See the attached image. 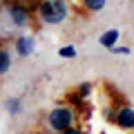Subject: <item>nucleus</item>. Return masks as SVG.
I'll return each instance as SVG.
<instances>
[{
	"mask_svg": "<svg viewBox=\"0 0 134 134\" xmlns=\"http://www.w3.org/2000/svg\"><path fill=\"white\" fill-rule=\"evenodd\" d=\"M11 65H14V56H11V52L5 49V47H0V76H5V74L11 69Z\"/></svg>",
	"mask_w": 134,
	"mask_h": 134,
	"instance_id": "7",
	"label": "nucleus"
},
{
	"mask_svg": "<svg viewBox=\"0 0 134 134\" xmlns=\"http://www.w3.org/2000/svg\"><path fill=\"white\" fill-rule=\"evenodd\" d=\"M92 90H94V87H92V83H81V85L76 87V96H81L83 100H87L92 96Z\"/></svg>",
	"mask_w": 134,
	"mask_h": 134,
	"instance_id": "10",
	"label": "nucleus"
},
{
	"mask_svg": "<svg viewBox=\"0 0 134 134\" xmlns=\"http://www.w3.org/2000/svg\"><path fill=\"white\" fill-rule=\"evenodd\" d=\"M14 52L20 58L34 56V52H36V38H34L31 34H20L18 38L14 40Z\"/></svg>",
	"mask_w": 134,
	"mask_h": 134,
	"instance_id": "5",
	"label": "nucleus"
},
{
	"mask_svg": "<svg viewBox=\"0 0 134 134\" xmlns=\"http://www.w3.org/2000/svg\"><path fill=\"white\" fill-rule=\"evenodd\" d=\"M5 110L9 116H18L20 112H23V100L18 98V96H9V98L5 100Z\"/></svg>",
	"mask_w": 134,
	"mask_h": 134,
	"instance_id": "8",
	"label": "nucleus"
},
{
	"mask_svg": "<svg viewBox=\"0 0 134 134\" xmlns=\"http://www.w3.org/2000/svg\"><path fill=\"white\" fill-rule=\"evenodd\" d=\"M119 38H121V31L119 29H107V31H103L98 36V45L100 47H105V49H112L114 45H119Z\"/></svg>",
	"mask_w": 134,
	"mask_h": 134,
	"instance_id": "6",
	"label": "nucleus"
},
{
	"mask_svg": "<svg viewBox=\"0 0 134 134\" xmlns=\"http://www.w3.org/2000/svg\"><path fill=\"white\" fill-rule=\"evenodd\" d=\"M58 134H87V130H83L81 125L74 123V125H69L67 130H63V132H58Z\"/></svg>",
	"mask_w": 134,
	"mask_h": 134,
	"instance_id": "12",
	"label": "nucleus"
},
{
	"mask_svg": "<svg viewBox=\"0 0 134 134\" xmlns=\"http://www.w3.org/2000/svg\"><path fill=\"white\" fill-rule=\"evenodd\" d=\"M110 52H114L116 56H130V47H125V45H114Z\"/></svg>",
	"mask_w": 134,
	"mask_h": 134,
	"instance_id": "13",
	"label": "nucleus"
},
{
	"mask_svg": "<svg viewBox=\"0 0 134 134\" xmlns=\"http://www.w3.org/2000/svg\"><path fill=\"white\" fill-rule=\"evenodd\" d=\"M76 47L74 45H63V47H58V56L60 58H76Z\"/></svg>",
	"mask_w": 134,
	"mask_h": 134,
	"instance_id": "11",
	"label": "nucleus"
},
{
	"mask_svg": "<svg viewBox=\"0 0 134 134\" xmlns=\"http://www.w3.org/2000/svg\"><path fill=\"white\" fill-rule=\"evenodd\" d=\"M0 9H2V0H0Z\"/></svg>",
	"mask_w": 134,
	"mask_h": 134,
	"instance_id": "15",
	"label": "nucleus"
},
{
	"mask_svg": "<svg viewBox=\"0 0 134 134\" xmlns=\"http://www.w3.org/2000/svg\"><path fill=\"white\" fill-rule=\"evenodd\" d=\"M45 123H47V130H49V132L58 134V132H63V130H67L69 125L76 123V110H74L72 105H67V103L56 105V107H52V110L47 112Z\"/></svg>",
	"mask_w": 134,
	"mask_h": 134,
	"instance_id": "2",
	"label": "nucleus"
},
{
	"mask_svg": "<svg viewBox=\"0 0 134 134\" xmlns=\"http://www.w3.org/2000/svg\"><path fill=\"white\" fill-rule=\"evenodd\" d=\"M20 2H36V0H20Z\"/></svg>",
	"mask_w": 134,
	"mask_h": 134,
	"instance_id": "14",
	"label": "nucleus"
},
{
	"mask_svg": "<svg viewBox=\"0 0 134 134\" xmlns=\"http://www.w3.org/2000/svg\"><path fill=\"white\" fill-rule=\"evenodd\" d=\"M112 121L116 123V127L123 132H134V105H121L116 107Z\"/></svg>",
	"mask_w": 134,
	"mask_h": 134,
	"instance_id": "4",
	"label": "nucleus"
},
{
	"mask_svg": "<svg viewBox=\"0 0 134 134\" xmlns=\"http://www.w3.org/2000/svg\"><path fill=\"white\" fill-rule=\"evenodd\" d=\"M107 5V0H81V7L85 11H90V14H98V11H103Z\"/></svg>",
	"mask_w": 134,
	"mask_h": 134,
	"instance_id": "9",
	"label": "nucleus"
},
{
	"mask_svg": "<svg viewBox=\"0 0 134 134\" xmlns=\"http://www.w3.org/2000/svg\"><path fill=\"white\" fill-rule=\"evenodd\" d=\"M2 7L7 9V18L14 27L18 29H29L34 25V14L29 11L27 2L20 0H2Z\"/></svg>",
	"mask_w": 134,
	"mask_h": 134,
	"instance_id": "3",
	"label": "nucleus"
},
{
	"mask_svg": "<svg viewBox=\"0 0 134 134\" xmlns=\"http://www.w3.org/2000/svg\"><path fill=\"white\" fill-rule=\"evenodd\" d=\"M36 18L47 27L63 25L69 18V0H38L36 2Z\"/></svg>",
	"mask_w": 134,
	"mask_h": 134,
	"instance_id": "1",
	"label": "nucleus"
}]
</instances>
